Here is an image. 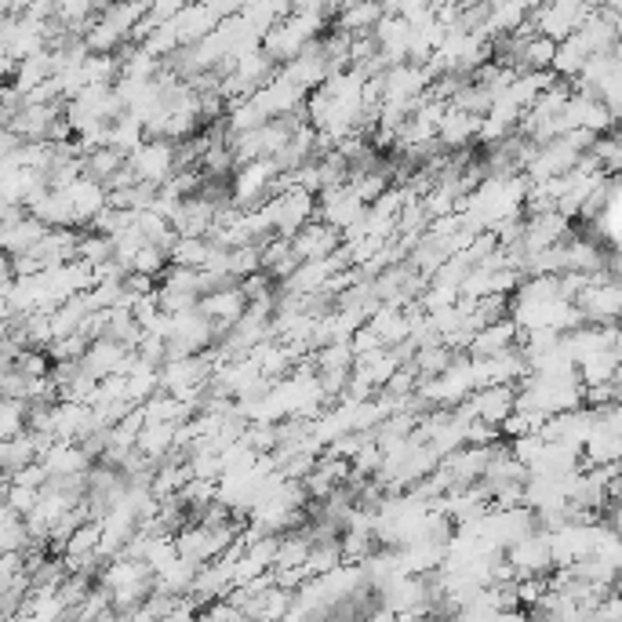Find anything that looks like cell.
I'll return each mask as SVG.
<instances>
[{
    "instance_id": "obj_1",
    "label": "cell",
    "mask_w": 622,
    "mask_h": 622,
    "mask_svg": "<svg viewBox=\"0 0 622 622\" xmlns=\"http://www.w3.org/2000/svg\"><path fill=\"white\" fill-rule=\"evenodd\" d=\"M506 553V564H510L513 579H542V575L553 568L550 557V535L546 532H532L528 539L513 542Z\"/></svg>"
},
{
    "instance_id": "obj_2",
    "label": "cell",
    "mask_w": 622,
    "mask_h": 622,
    "mask_svg": "<svg viewBox=\"0 0 622 622\" xmlns=\"http://www.w3.org/2000/svg\"><path fill=\"white\" fill-rule=\"evenodd\" d=\"M492 622H532V615L524 612V608H510V612H499Z\"/></svg>"
}]
</instances>
